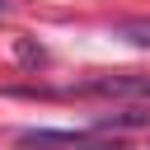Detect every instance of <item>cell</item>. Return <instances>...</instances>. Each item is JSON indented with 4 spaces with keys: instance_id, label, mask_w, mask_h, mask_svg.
<instances>
[{
    "instance_id": "1",
    "label": "cell",
    "mask_w": 150,
    "mask_h": 150,
    "mask_svg": "<svg viewBox=\"0 0 150 150\" xmlns=\"http://www.w3.org/2000/svg\"><path fill=\"white\" fill-rule=\"evenodd\" d=\"M19 145H38V150H52V145H61V150H127L117 136L112 141H103V131H52V127H28V131H19L14 136Z\"/></svg>"
},
{
    "instance_id": "2",
    "label": "cell",
    "mask_w": 150,
    "mask_h": 150,
    "mask_svg": "<svg viewBox=\"0 0 150 150\" xmlns=\"http://www.w3.org/2000/svg\"><path fill=\"white\" fill-rule=\"evenodd\" d=\"M70 94H80V98H89V94H98V98H145L150 103V75H94V80H84V84H75Z\"/></svg>"
},
{
    "instance_id": "3",
    "label": "cell",
    "mask_w": 150,
    "mask_h": 150,
    "mask_svg": "<svg viewBox=\"0 0 150 150\" xmlns=\"http://www.w3.org/2000/svg\"><path fill=\"white\" fill-rule=\"evenodd\" d=\"M136 127H150V112H108L94 122V131H136Z\"/></svg>"
},
{
    "instance_id": "4",
    "label": "cell",
    "mask_w": 150,
    "mask_h": 150,
    "mask_svg": "<svg viewBox=\"0 0 150 150\" xmlns=\"http://www.w3.org/2000/svg\"><path fill=\"white\" fill-rule=\"evenodd\" d=\"M117 33L136 47H150V19H127V23H117Z\"/></svg>"
}]
</instances>
